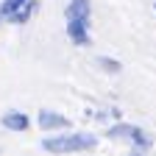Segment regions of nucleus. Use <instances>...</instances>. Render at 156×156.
Instances as JSON below:
<instances>
[{
  "instance_id": "1",
  "label": "nucleus",
  "mask_w": 156,
  "mask_h": 156,
  "mask_svg": "<svg viewBox=\"0 0 156 156\" xmlns=\"http://www.w3.org/2000/svg\"><path fill=\"white\" fill-rule=\"evenodd\" d=\"M39 148H42L45 153H87V151L98 148V134L64 128V131L45 134L42 142H39Z\"/></svg>"
},
{
  "instance_id": "2",
  "label": "nucleus",
  "mask_w": 156,
  "mask_h": 156,
  "mask_svg": "<svg viewBox=\"0 0 156 156\" xmlns=\"http://www.w3.org/2000/svg\"><path fill=\"white\" fill-rule=\"evenodd\" d=\"M64 31H67L70 45H75V48H89L92 45V31H89V20L87 17H70Z\"/></svg>"
},
{
  "instance_id": "3",
  "label": "nucleus",
  "mask_w": 156,
  "mask_h": 156,
  "mask_svg": "<svg viewBox=\"0 0 156 156\" xmlns=\"http://www.w3.org/2000/svg\"><path fill=\"white\" fill-rule=\"evenodd\" d=\"M36 126H39V131H45V134L73 128L70 117H64L62 112H56V109H39V112H36Z\"/></svg>"
},
{
  "instance_id": "4",
  "label": "nucleus",
  "mask_w": 156,
  "mask_h": 156,
  "mask_svg": "<svg viewBox=\"0 0 156 156\" xmlns=\"http://www.w3.org/2000/svg\"><path fill=\"white\" fill-rule=\"evenodd\" d=\"M0 128L9 131V134H25L31 128V117L23 109H6L0 114Z\"/></svg>"
},
{
  "instance_id": "5",
  "label": "nucleus",
  "mask_w": 156,
  "mask_h": 156,
  "mask_svg": "<svg viewBox=\"0 0 156 156\" xmlns=\"http://www.w3.org/2000/svg\"><path fill=\"white\" fill-rule=\"evenodd\" d=\"M36 11H39V0H28V3H23L17 11H11L3 23H9V25H25V23H31V20H34Z\"/></svg>"
},
{
  "instance_id": "6",
  "label": "nucleus",
  "mask_w": 156,
  "mask_h": 156,
  "mask_svg": "<svg viewBox=\"0 0 156 156\" xmlns=\"http://www.w3.org/2000/svg\"><path fill=\"white\" fill-rule=\"evenodd\" d=\"M128 145H131L134 153H148V151H153V136H151L145 128L134 126V131H131V136H128Z\"/></svg>"
},
{
  "instance_id": "7",
  "label": "nucleus",
  "mask_w": 156,
  "mask_h": 156,
  "mask_svg": "<svg viewBox=\"0 0 156 156\" xmlns=\"http://www.w3.org/2000/svg\"><path fill=\"white\" fill-rule=\"evenodd\" d=\"M131 131H134V126H131V123H126V120H114V123L106 128V134H103V136H106V140H114V142H120V140H123V142H128Z\"/></svg>"
},
{
  "instance_id": "8",
  "label": "nucleus",
  "mask_w": 156,
  "mask_h": 156,
  "mask_svg": "<svg viewBox=\"0 0 156 156\" xmlns=\"http://www.w3.org/2000/svg\"><path fill=\"white\" fill-rule=\"evenodd\" d=\"M70 17H92V0H67L64 6V20Z\"/></svg>"
},
{
  "instance_id": "9",
  "label": "nucleus",
  "mask_w": 156,
  "mask_h": 156,
  "mask_svg": "<svg viewBox=\"0 0 156 156\" xmlns=\"http://www.w3.org/2000/svg\"><path fill=\"white\" fill-rule=\"evenodd\" d=\"M95 64H98V70L106 73V75H120L123 73V62H120V58H114V56H98Z\"/></svg>"
},
{
  "instance_id": "10",
  "label": "nucleus",
  "mask_w": 156,
  "mask_h": 156,
  "mask_svg": "<svg viewBox=\"0 0 156 156\" xmlns=\"http://www.w3.org/2000/svg\"><path fill=\"white\" fill-rule=\"evenodd\" d=\"M23 3H28V0H3V3H0V17H9L11 11H17L20 6H23Z\"/></svg>"
},
{
  "instance_id": "11",
  "label": "nucleus",
  "mask_w": 156,
  "mask_h": 156,
  "mask_svg": "<svg viewBox=\"0 0 156 156\" xmlns=\"http://www.w3.org/2000/svg\"><path fill=\"white\" fill-rule=\"evenodd\" d=\"M109 117H112V120H123V112L117 109V106H112V109H109Z\"/></svg>"
},
{
  "instance_id": "12",
  "label": "nucleus",
  "mask_w": 156,
  "mask_h": 156,
  "mask_svg": "<svg viewBox=\"0 0 156 156\" xmlns=\"http://www.w3.org/2000/svg\"><path fill=\"white\" fill-rule=\"evenodd\" d=\"M153 11H156V3H153Z\"/></svg>"
},
{
  "instance_id": "13",
  "label": "nucleus",
  "mask_w": 156,
  "mask_h": 156,
  "mask_svg": "<svg viewBox=\"0 0 156 156\" xmlns=\"http://www.w3.org/2000/svg\"><path fill=\"white\" fill-rule=\"evenodd\" d=\"M0 23H3V17H0Z\"/></svg>"
}]
</instances>
